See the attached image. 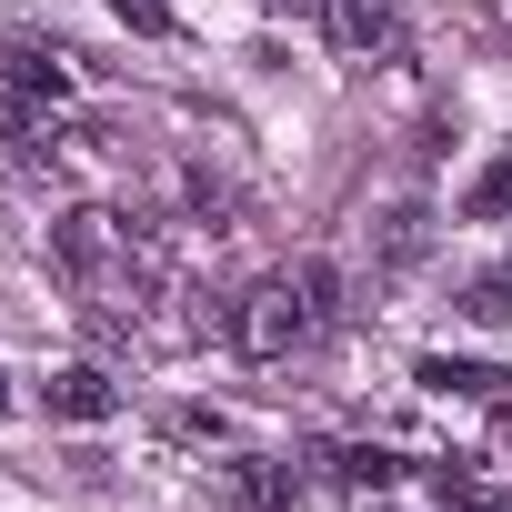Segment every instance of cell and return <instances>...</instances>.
I'll list each match as a JSON object with an SVG mask.
<instances>
[{"instance_id": "14", "label": "cell", "mask_w": 512, "mask_h": 512, "mask_svg": "<svg viewBox=\"0 0 512 512\" xmlns=\"http://www.w3.org/2000/svg\"><path fill=\"white\" fill-rule=\"evenodd\" d=\"M262 11H312V0H262Z\"/></svg>"}, {"instance_id": "7", "label": "cell", "mask_w": 512, "mask_h": 512, "mask_svg": "<svg viewBox=\"0 0 512 512\" xmlns=\"http://www.w3.org/2000/svg\"><path fill=\"white\" fill-rule=\"evenodd\" d=\"M332 472H342L352 492H392V482H402V452H382V442H342Z\"/></svg>"}, {"instance_id": "3", "label": "cell", "mask_w": 512, "mask_h": 512, "mask_svg": "<svg viewBox=\"0 0 512 512\" xmlns=\"http://www.w3.org/2000/svg\"><path fill=\"white\" fill-rule=\"evenodd\" d=\"M111 412H121V382H111L101 362L51 372V422H111Z\"/></svg>"}, {"instance_id": "10", "label": "cell", "mask_w": 512, "mask_h": 512, "mask_svg": "<svg viewBox=\"0 0 512 512\" xmlns=\"http://www.w3.org/2000/svg\"><path fill=\"white\" fill-rule=\"evenodd\" d=\"M111 11H121L141 41H171V0H111Z\"/></svg>"}, {"instance_id": "15", "label": "cell", "mask_w": 512, "mask_h": 512, "mask_svg": "<svg viewBox=\"0 0 512 512\" xmlns=\"http://www.w3.org/2000/svg\"><path fill=\"white\" fill-rule=\"evenodd\" d=\"M0 412H11V382H0Z\"/></svg>"}, {"instance_id": "4", "label": "cell", "mask_w": 512, "mask_h": 512, "mask_svg": "<svg viewBox=\"0 0 512 512\" xmlns=\"http://www.w3.org/2000/svg\"><path fill=\"white\" fill-rule=\"evenodd\" d=\"M231 492H241L251 512H292V502H302L292 462H272V452H241V462H231Z\"/></svg>"}, {"instance_id": "11", "label": "cell", "mask_w": 512, "mask_h": 512, "mask_svg": "<svg viewBox=\"0 0 512 512\" xmlns=\"http://www.w3.org/2000/svg\"><path fill=\"white\" fill-rule=\"evenodd\" d=\"M382 251H392V262H412V251H422V211H392V231H382Z\"/></svg>"}, {"instance_id": "9", "label": "cell", "mask_w": 512, "mask_h": 512, "mask_svg": "<svg viewBox=\"0 0 512 512\" xmlns=\"http://www.w3.org/2000/svg\"><path fill=\"white\" fill-rule=\"evenodd\" d=\"M302 292H312V312H322V332L342 322V272L332 262H302Z\"/></svg>"}, {"instance_id": "12", "label": "cell", "mask_w": 512, "mask_h": 512, "mask_svg": "<svg viewBox=\"0 0 512 512\" xmlns=\"http://www.w3.org/2000/svg\"><path fill=\"white\" fill-rule=\"evenodd\" d=\"M462 312H472V322H502V312H512V282H472V302H462Z\"/></svg>"}, {"instance_id": "6", "label": "cell", "mask_w": 512, "mask_h": 512, "mask_svg": "<svg viewBox=\"0 0 512 512\" xmlns=\"http://www.w3.org/2000/svg\"><path fill=\"white\" fill-rule=\"evenodd\" d=\"M422 392H472V402H492L512 372H492V362H452V352H422V372H412Z\"/></svg>"}, {"instance_id": "8", "label": "cell", "mask_w": 512, "mask_h": 512, "mask_svg": "<svg viewBox=\"0 0 512 512\" xmlns=\"http://www.w3.org/2000/svg\"><path fill=\"white\" fill-rule=\"evenodd\" d=\"M472 221H512V151L502 161H482V181H472V201H462Z\"/></svg>"}, {"instance_id": "5", "label": "cell", "mask_w": 512, "mask_h": 512, "mask_svg": "<svg viewBox=\"0 0 512 512\" xmlns=\"http://www.w3.org/2000/svg\"><path fill=\"white\" fill-rule=\"evenodd\" d=\"M332 31L352 51H402V21H392V0H332Z\"/></svg>"}, {"instance_id": "13", "label": "cell", "mask_w": 512, "mask_h": 512, "mask_svg": "<svg viewBox=\"0 0 512 512\" xmlns=\"http://www.w3.org/2000/svg\"><path fill=\"white\" fill-rule=\"evenodd\" d=\"M442 502H452V512H512V502H492V492H472L462 472H442Z\"/></svg>"}, {"instance_id": "1", "label": "cell", "mask_w": 512, "mask_h": 512, "mask_svg": "<svg viewBox=\"0 0 512 512\" xmlns=\"http://www.w3.org/2000/svg\"><path fill=\"white\" fill-rule=\"evenodd\" d=\"M312 332H322V312H312L302 272H282V282H251V292L231 302V342H241V362H292Z\"/></svg>"}, {"instance_id": "2", "label": "cell", "mask_w": 512, "mask_h": 512, "mask_svg": "<svg viewBox=\"0 0 512 512\" xmlns=\"http://www.w3.org/2000/svg\"><path fill=\"white\" fill-rule=\"evenodd\" d=\"M61 101H71V51H51V41H11L0 51V121H11L21 151H41V121Z\"/></svg>"}]
</instances>
